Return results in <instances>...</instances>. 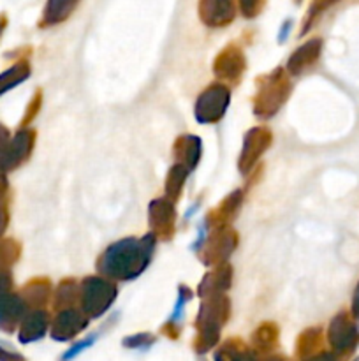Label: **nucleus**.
Returning a JSON list of instances; mask_svg holds the SVG:
<instances>
[{"mask_svg":"<svg viewBox=\"0 0 359 361\" xmlns=\"http://www.w3.org/2000/svg\"><path fill=\"white\" fill-rule=\"evenodd\" d=\"M155 247V236L146 235L144 238H125L108 247L99 259V270L102 275L116 281H130L144 271L151 259Z\"/></svg>","mask_w":359,"mask_h":361,"instance_id":"nucleus-1","label":"nucleus"},{"mask_svg":"<svg viewBox=\"0 0 359 361\" xmlns=\"http://www.w3.org/2000/svg\"><path fill=\"white\" fill-rule=\"evenodd\" d=\"M229 309H231V303L224 295L210 296L203 303L196 323L197 337L192 344L199 355L211 351L218 342L222 326L229 317Z\"/></svg>","mask_w":359,"mask_h":361,"instance_id":"nucleus-2","label":"nucleus"},{"mask_svg":"<svg viewBox=\"0 0 359 361\" xmlns=\"http://www.w3.org/2000/svg\"><path fill=\"white\" fill-rule=\"evenodd\" d=\"M257 83H259V92L256 95L253 111L260 118L273 116L291 92L287 76H285L284 69H275L273 73L260 76Z\"/></svg>","mask_w":359,"mask_h":361,"instance_id":"nucleus-3","label":"nucleus"},{"mask_svg":"<svg viewBox=\"0 0 359 361\" xmlns=\"http://www.w3.org/2000/svg\"><path fill=\"white\" fill-rule=\"evenodd\" d=\"M116 298V286L101 277H87L80 284V302L83 312L90 317H101Z\"/></svg>","mask_w":359,"mask_h":361,"instance_id":"nucleus-4","label":"nucleus"},{"mask_svg":"<svg viewBox=\"0 0 359 361\" xmlns=\"http://www.w3.org/2000/svg\"><path fill=\"white\" fill-rule=\"evenodd\" d=\"M27 314L23 300L13 293V274L0 275V331L13 334Z\"/></svg>","mask_w":359,"mask_h":361,"instance_id":"nucleus-5","label":"nucleus"},{"mask_svg":"<svg viewBox=\"0 0 359 361\" xmlns=\"http://www.w3.org/2000/svg\"><path fill=\"white\" fill-rule=\"evenodd\" d=\"M229 88L225 85L213 83L199 95L196 104V118L201 123H215L224 116L229 104Z\"/></svg>","mask_w":359,"mask_h":361,"instance_id":"nucleus-6","label":"nucleus"},{"mask_svg":"<svg viewBox=\"0 0 359 361\" xmlns=\"http://www.w3.org/2000/svg\"><path fill=\"white\" fill-rule=\"evenodd\" d=\"M238 245V235L231 228H218L213 235L208 238L206 247L201 254V261L204 264H224V261L231 256L232 250Z\"/></svg>","mask_w":359,"mask_h":361,"instance_id":"nucleus-7","label":"nucleus"},{"mask_svg":"<svg viewBox=\"0 0 359 361\" xmlns=\"http://www.w3.org/2000/svg\"><path fill=\"white\" fill-rule=\"evenodd\" d=\"M271 145V133L266 127H256L248 130L245 136V145H243L241 157H239V169L241 173H248L257 162V159L267 150Z\"/></svg>","mask_w":359,"mask_h":361,"instance_id":"nucleus-8","label":"nucleus"},{"mask_svg":"<svg viewBox=\"0 0 359 361\" xmlns=\"http://www.w3.org/2000/svg\"><path fill=\"white\" fill-rule=\"evenodd\" d=\"M243 73H245V56H243L241 49L234 44L227 46L215 60V74L222 81L238 83Z\"/></svg>","mask_w":359,"mask_h":361,"instance_id":"nucleus-9","label":"nucleus"},{"mask_svg":"<svg viewBox=\"0 0 359 361\" xmlns=\"http://www.w3.org/2000/svg\"><path fill=\"white\" fill-rule=\"evenodd\" d=\"M87 324L88 317L84 312L74 309L63 310V312H58V316L51 323V337L58 342L70 341L77 334H81L87 328Z\"/></svg>","mask_w":359,"mask_h":361,"instance_id":"nucleus-10","label":"nucleus"},{"mask_svg":"<svg viewBox=\"0 0 359 361\" xmlns=\"http://www.w3.org/2000/svg\"><path fill=\"white\" fill-rule=\"evenodd\" d=\"M175 208L169 200H155L150 204V226L155 238L169 240L175 233Z\"/></svg>","mask_w":359,"mask_h":361,"instance_id":"nucleus-11","label":"nucleus"},{"mask_svg":"<svg viewBox=\"0 0 359 361\" xmlns=\"http://www.w3.org/2000/svg\"><path fill=\"white\" fill-rule=\"evenodd\" d=\"M35 141V133L32 129H20L14 137L11 140L9 148H7L6 162H4V171H13L18 166L23 164L28 157H30V152L34 148Z\"/></svg>","mask_w":359,"mask_h":361,"instance_id":"nucleus-12","label":"nucleus"},{"mask_svg":"<svg viewBox=\"0 0 359 361\" xmlns=\"http://www.w3.org/2000/svg\"><path fill=\"white\" fill-rule=\"evenodd\" d=\"M49 324V314L46 310H28L20 323V342L30 344L44 337Z\"/></svg>","mask_w":359,"mask_h":361,"instance_id":"nucleus-13","label":"nucleus"},{"mask_svg":"<svg viewBox=\"0 0 359 361\" xmlns=\"http://www.w3.org/2000/svg\"><path fill=\"white\" fill-rule=\"evenodd\" d=\"M201 20L210 27H222L231 23L236 16V4L232 2H201Z\"/></svg>","mask_w":359,"mask_h":361,"instance_id":"nucleus-14","label":"nucleus"},{"mask_svg":"<svg viewBox=\"0 0 359 361\" xmlns=\"http://www.w3.org/2000/svg\"><path fill=\"white\" fill-rule=\"evenodd\" d=\"M232 279V270L229 264H220L217 267V270L208 274L206 277L203 279L199 286V295L203 298H210V296L222 295L225 289H229Z\"/></svg>","mask_w":359,"mask_h":361,"instance_id":"nucleus-15","label":"nucleus"},{"mask_svg":"<svg viewBox=\"0 0 359 361\" xmlns=\"http://www.w3.org/2000/svg\"><path fill=\"white\" fill-rule=\"evenodd\" d=\"M329 341L331 345H333L338 353H347L354 348L355 341H358V334H355L352 323L345 321L344 316H338L336 319L331 323Z\"/></svg>","mask_w":359,"mask_h":361,"instance_id":"nucleus-16","label":"nucleus"},{"mask_svg":"<svg viewBox=\"0 0 359 361\" xmlns=\"http://www.w3.org/2000/svg\"><path fill=\"white\" fill-rule=\"evenodd\" d=\"M20 296L27 309L42 310V307L48 303L49 296H51V284L48 279H34L25 286Z\"/></svg>","mask_w":359,"mask_h":361,"instance_id":"nucleus-17","label":"nucleus"},{"mask_svg":"<svg viewBox=\"0 0 359 361\" xmlns=\"http://www.w3.org/2000/svg\"><path fill=\"white\" fill-rule=\"evenodd\" d=\"M241 204V192L236 190L231 196H227V200L222 201L218 204V208H215L210 215L206 217V222L213 228H229L232 219L238 214V208Z\"/></svg>","mask_w":359,"mask_h":361,"instance_id":"nucleus-18","label":"nucleus"},{"mask_svg":"<svg viewBox=\"0 0 359 361\" xmlns=\"http://www.w3.org/2000/svg\"><path fill=\"white\" fill-rule=\"evenodd\" d=\"M175 154L178 162L176 164L192 171L196 168L201 155V140L197 136H182L175 145Z\"/></svg>","mask_w":359,"mask_h":361,"instance_id":"nucleus-19","label":"nucleus"},{"mask_svg":"<svg viewBox=\"0 0 359 361\" xmlns=\"http://www.w3.org/2000/svg\"><path fill=\"white\" fill-rule=\"evenodd\" d=\"M320 53V41L319 39H313V41L306 42L305 46L296 49L292 53L291 60H289V73L291 74H299L306 69L308 66H312L317 60Z\"/></svg>","mask_w":359,"mask_h":361,"instance_id":"nucleus-20","label":"nucleus"},{"mask_svg":"<svg viewBox=\"0 0 359 361\" xmlns=\"http://www.w3.org/2000/svg\"><path fill=\"white\" fill-rule=\"evenodd\" d=\"M278 345V328L273 323H263L252 335V348L257 353H271Z\"/></svg>","mask_w":359,"mask_h":361,"instance_id":"nucleus-21","label":"nucleus"},{"mask_svg":"<svg viewBox=\"0 0 359 361\" xmlns=\"http://www.w3.org/2000/svg\"><path fill=\"white\" fill-rule=\"evenodd\" d=\"M76 296H80V284H76V281L73 279L62 281V284L56 288V293L53 295V307L58 312L69 310L70 305L76 302Z\"/></svg>","mask_w":359,"mask_h":361,"instance_id":"nucleus-22","label":"nucleus"},{"mask_svg":"<svg viewBox=\"0 0 359 361\" xmlns=\"http://www.w3.org/2000/svg\"><path fill=\"white\" fill-rule=\"evenodd\" d=\"M30 76V66H28L27 60H20V62L14 63L11 69H7L6 73L0 74V95L9 92L11 88H14L16 85H20L21 81H25Z\"/></svg>","mask_w":359,"mask_h":361,"instance_id":"nucleus-23","label":"nucleus"},{"mask_svg":"<svg viewBox=\"0 0 359 361\" xmlns=\"http://www.w3.org/2000/svg\"><path fill=\"white\" fill-rule=\"evenodd\" d=\"M76 2H49L46 6L44 14H42L41 27H48V25H55L69 18V14L76 9Z\"/></svg>","mask_w":359,"mask_h":361,"instance_id":"nucleus-24","label":"nucleus"},{"mask_svg":"<svg viewBox=\"0 0 359 361\" xmlns=\"http://www.w3.org/2000/svg\"><path fill=\"white\" fill-rule=\"evenodd\" d=\"M246 356H248V351L245 344L239 338H231L215 353V361H243Z\"/></svg>","mask_w":359,"mask_h":361,"instance_id":"nucleus-25","label":"nucleus"},{"mask_svg":"<svg viewBox=\"0 0 359 361\" xmlns=\"http://www.w3.org/2000/svg\"><path fill=\"white\" fill-rule=\"evenodd\" d=\"M20 243L14 240H0V275L11 274V267L20 257Z\"/></svg>","mask_w":359,"mask_h":361,"instance_id":"nucleus-26","label":"nucleus"},{"mask_svg":"<svg viewBox=\"0 0 359 361\" xmlns=\"http://www.w3.org/2000/svg\"><path fill=\"white\" fill-rule=\"evenodd\" d=\"M190 171H187L185 168H182V166H172V169L169 171L168 175V180H165V194H168V197L171 201H176L180 197V194H182V187H183V182H185L187 175H189Z\"/></svg>","mask_w":359,"mask_h":361,"instance_id":"nucleus-27","label":"nucleus"},{"mask_svg":"<svg viewBox=\"0 0 359 361\" xmlns=\"http://www.w3.org/2000/svg\"><path fill=\"white\" fill-rule=\"evenodd\" d=\"M320 345V330H308L299 337L298 341V356H303V358H310L313 353L319 349Z\"/></svg>","mask_w":359,"mask_h":361,"instance_id":"nucleus-28","label":"nucleus"},{"mask_svg":"<svg viewBox=\"0 0 359 361\" xmlns=\"http://www.w3.org/2000/svg\"><path fill=\"white\" fill-rule=\"evenodd\" d=\"M9 224V194H7V182L0 183V238Z\"/></svg>","mask_w":359,"mask_h":361,"instance_id":"nucleus-29","label":"nucleus"},{"mask_svg":"<svg viewBox=\"0 0 359 361\" xmlns=\"http://www.w3.org/2000/svg\"><path fill=\"white\" fill-rule=\"evenodd\" d=\"M11 137L9 130L0 123V183H6V171H4V162H6L7 148H9Z\"/></svg>","mask_w":359,"mask_h":361,"instance_id":"nucleus-30","label":"nucleus"},{"mask_svg":"<svg viewBox=\"0 0 359 361\" xmlns=\"http://www.w3.org/2000/svg\"><path fill=\"white\" fill-rule=\"evenodd\" d=\"M155 342V337L150 334H139L132 335V337H127L123 341V345L129 349H148Z\"/></svg>","mask_w":359,"mask_h":361,"instance_id":"nucleus-31","label":"nucleus"},{"mask_svg":"<svg viewBox=\"0 0 359 361\" xmlns=\"http://www.w3.org/2000/svg\"><path fill=\"white\" fill-rule=\"evenodd\" d=\"M41 102H42V99H41V92H37V94H35L34 97H32L30 104L27 106V111H25L23 120H21V123H20L21 129H27L28 123H30L32 120L35 118V115H37L39 109H41Z\"/></svg>","mask_w":359,"mask_h":361,"instance_id":"nucleus-32","label":"nucleus"},{"mask_svg":"<svg viewBox=\"0 0 359 361\" xmlns=\"http://www.w3.org/2000/svg\"><path fill=\"white\" fill-rule=\"evenodd\" d=\"M95 341H97V335H92V337L84 338V341L77 342L76 345H73V348H70L69 351H67L65 355L62 356V361H70V360H73V358H76V356L80 355V353H83L84 349H88V348H90V345L94 344Z\"/></svg>","mask_w":359,"mask_h":361,"instance_id":"nucleus-33","label":"nucleus"},{"mask_svg":"<svg viewBox=\"0 0 359 361\" xmlns=\"http://www.w3.org/2000/svg\"><path fill=\"white\" fill-rule=\"evenodd\" d=\"M239 7H241L243 14H245L246 18H250V16H257V13L263 9L264 4L263 2H241L239 4Z\"/></svg>","mask_w":359,"mask_h":361,"instance_id":"nucleus-34","label":"nucleus"},{"mask_svg":"<svg viewBox=\"0 0 359 361\" xmlns=\"http://www.w3.org/2000/svg\"><path fill=\"white\" fill-rule=\"evenodd\" d=\"M0 361H25V358L21 355H18V353L9 351L4 345H0Z\"/></svg>","mask_w":359,"mask_h":361,"instance_id":"nucleus-35","label":"nucleus"},{"mask_svg":"<svg viewBox=\"0 0 359 361\" xmlns=\"http://www.w3.org/2000/svg\"><path fill=\"white\" fill-rule=\"evenodd\" d=\"M305 361H334V356L329 355V353H320V355L310 356Z\"/></svg>","mask_w":359,"mask_h":361,"instance_id":"nucleus-36","label":"nucleus"},{"mask_svg":"<svg viewBox=\"0 0 359 361\" xmlns=\"http://www.w3.org/2000/svg\"><path fill=\"white\" fill-rule=\"evenodd\" d=\"M6 27H7V18L4 16V14H0V37H2V34H4V30H6Z\"/></svg>","mask_w":359,"mask_h":361,"instance_id":"nucleus-37","label":"nucleus"},{"mask_svg":"<svg viewBox=\"0 0 359 361\" xmlns=\"http://www.w3.org/2000/svg\"><path fill=\"white\" fill-rule=\"evenodd\" d=\"M291 21H285V25L284 27H282V34H280V41H284L285 39V35H287V32H289V27H291Z\"/></svg>","mask_w":359,"mask_h":361,"instance_id":"nucleus-38","label":"nucleus"},{"mask_svg":"<svg viewBox=\"0 0 359 361\" xmlns=\"http://www.w3.org/2000/svg\"><path fill=\"white\" fill-rule=\"evenodd\" d=\"M264 361H291V360L284 358V356H267V358Z\"/></svg>","mask_w":359,"mask_h":361,"instance_id":"nucleus-39","label":"nucleus"},{"mask_svg":"<svg viewBox=\"0 0 359 361\" xmlns=\"http://www.w3.org/2000/svg\"><path fill=\"white\" fill-rule=\"evenodd\" d=\"M243 361H256V358H253V356H250V353H248V356H246V358Z\"/></svg>","mask_w":359,"mask_h":361,"instance_id":"nucleus-40","label":"nucleus"}]
</instances>
